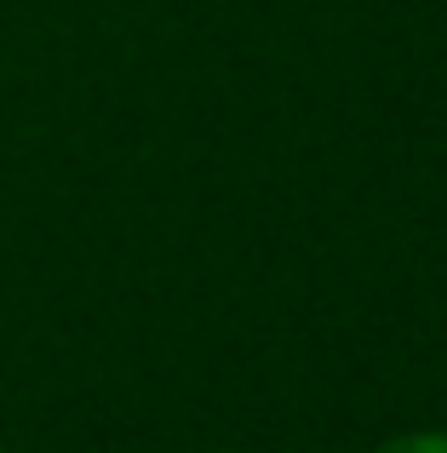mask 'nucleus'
Instances as JSON below:
<instances>
[{
    "instance_id": "nucleus-1",
    "label": "nucleus",
    "mask_w": 447,
    "mask_h": 453,
    "mask_svg": "<svg viewBox=\"0 0 447 453\" xmlns=\"http://www.w3.org/2000/svg\"><path fill=\"white\" fill-rule=\"evenodd\" d=\"M367 453H447V425H419V431H396Z\"/></svg>"
},
{
    "instance_id": "nucleus-2",
    "label": "nucleus",
    "mask_w": 447,
    "mask_h": 453,
    "mask_svg": "<svg viewBox=\"0 0 447 453\" xmlns=\"http://www.w3.org/2000/svg\"><path fill=\"white\" fill-rule=\"evenodd\" d=\"M0 453H11V448H0Z\"/></svg>"
}]
</instances>
